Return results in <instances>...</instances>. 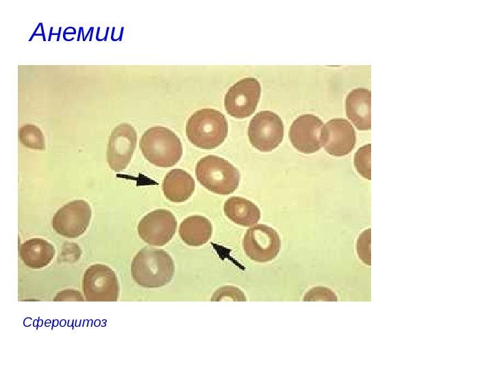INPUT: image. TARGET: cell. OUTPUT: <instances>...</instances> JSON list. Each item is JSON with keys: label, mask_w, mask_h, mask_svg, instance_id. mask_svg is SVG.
I'll return each mask as SVG.
<instances>
[{"label": "cell", "mask_w": 493, "mask_h": 370, "mask_svg": "<svg viewBox=\"0 0 493 370\" xmlns=\"http://www.w3.org/2000/svg\"><path fill=\"white\" fill-rule=\"evenodd\" d=\"M186 132L192 144L201 149H212L225 141L228 123L224 114L218 110L203 108L189 117Z\"/></svg>", "instance_id": "2"}, {"label": "cell", "mask_w": 493, "mask_h": 370, "mask_svg": "<svg viewBox=\"0 0 493 370\" xmlns=\"http://www.w3.org/2000/svg\"><path fill=\"white\" fill-rule=\"evenodd\" d=\"M175 273L171 256L164 249L147 246L134 257L131 273L134 281L144 288H159L168 284Z\"/></svg>", "instance_id": "1"}, {"label": "cell", "mask_w": 493, "mask_h": 370, "mask_svg": "<svg viewBox=\"0 0 493 370\" xmlns=\"http://www.w3.org/2000/svg\"><path fill=\"white\" fill-rule=\"evenodd\" d=\"M371 145L367 144L358 149L354 156V164L357 172L363 177L371 179L370 167Z\"/></svg>", "instance_id": "20"}, {"label": "cell", "mask_w": 493, "mask_h": 370, "mask_svg": "<svg viewBox=\"0 0 493 370\" xmlns=\"http://www.w3.org/2000/svg\"><path fill=\"white\" fill-rule=\"evenodd\" d=\"M345 108L347 117L359 130L371 127V92L365 88L352 90L346 96Z\"/></svg>", "instance_id": "14"}, {"label": "cell", "mask_w": 493, "mask_h": 370, "mask_svg": "<svg viewBox=\"0 0 493 370\" xmlns=\"http://www.w3.org/2000/svg\"><path fill=\"white\" fill-rule=\"evenodd\" d=\"M223 210L228 219L244 227L257 223L261 216L259 208L254 203L240 197L227 199Z\"/></svg>", "instance_id": "18"}, {"label": "cell", "mask_w": 493, "mask_h": 370, "mask_svg": "<svg viewBox=\"0 0 493 370\" xmlns=\"http://www.w3.org/2000/svg\"><path fill=\"white\" fill-rule=\"evenodd\" d=\"M261 86L257 79L245 77L231 86L224 100L227 113L237 119L251 116L260 100Z\"/></svg>", "instance_id": "9"}, {"label": "cell", "mask_w": 493, "mask_h": 370, "mask_svg": "<svg viewBox=\"0 0 493 370\" xmlns=\"http://www.w3.org/2000/svg\"><path fill=\"white\" fill-rule=\"evenodd\" d=\"M197 180L208 190L218 195L233 193L239 186V171L229 162L214 155L202 158L197 164Z\"/></svg>", "instance_id": "4"}, {"label": "cell", "mask_w": 493, "mask_h": 370, "mask_svg": "<svg viewBox=\"0 0 493 370\" xmlns=\"http://www.w3.org/2000/svg\"><path fill=\"white\" fill-rule=\"evenodd\" d=\"M322 120L312 114L298 116L292 123L289 138L292 145L303 153H312L321 148Z\"/></svg>", "instance_id": "13"}, {"label": "cell", "mask_w": 493, "mask_h": 370, "mask_svg": "<svg viewBox=\"0 0 493 370\" xmlns=\"http://www.w3.org/2000/svg\"><path fill=\"white\" fill-rule=\"evenodd\" d=\"M195 182L186 171L175 169L169 171L162 183V190L166 198L170 201L179 203L188 199L192 195Z\"/></svg>", "instance_id": "16"}, {"label": "cell", "mask_w": 493, "mask_h": 370, "mask_svg": "<svg viewBox=\"0 0 493 370\" xmlns=\"http://www.w3.org/2000/svg\"><path fill=\"white\" fill-rule=\"evenodd\" d=\"M140 149L144 157L159 167H170L180 160L183 149L179 137L162 126L149 128L142 136Z\"/></svg>", "instance_id": "3"}, {"label": "cell", "mask_w": 493, "mask_h": 370, "mask_svg": "<svg viewBox=\"0 0 493 370\" xmlns=\"http://www.w3.org/2000/svg\"><path fill=\"white\" fill-rule=\"evenodd\" d=\"M320 140L321 146L328 153L338 157L344 156L353 149L356 134L348 120L334 118L323 125Z\"/></svg>", "instance_id": "12"}, {"label": "cell", "mask_w": 493, "mask_h": 370, "mask_svg": "<svg viewBox=\"0 0 493 370\" xmlns=\"http://www.w3.org/2000/svg\"><path fill=\"white\" fill-rule=\"evenodd\" d=\"M53 301H84V298L78 291L66 289L58 293Z\"/></svg>", "instance_id": "24"}, {"label": "cell", "mask_w": 493, "mask_h": 370, "mask_svg": "<svg viewBox=\"0 0 493 370\" xmlns=\"http://www.w3.org/2000/svg\"><path fill=\"white\" fill-rule=\"evenodd\" d=\"M91 217L92 210L88 202L73 200L57 210L52 219V227L58 234L75 238L86 231Z\"/></svg>", "instance_id": "8"}, {"label": "cell", "mask_w": 493, "mask_h": 370, "mask_svg": "<svg viewBox=\"0 0 493 370\" xmlns=\"http://www.w3.org/2000/svg\"><path fill=\"white\" fill-rule=\"evenodd\" d=\"M179 234L181 240L188 245L201 246L210 239L212 225L205 217L192 215L181 222Z\"/></svg>", "instance_id": "17"}, {"label": "cell", "mask_w": 493, "mask_h": 370, "mask_svg": "<svg viewBox=\"0 0 493 370\" xmlns=\"http://www.w3.org/2000/svg\"><path fill=\"white\" fill-rule=\"evenodd\" d=\"M137 133L127 123L118 125L112 132L107 148V161L115 172L129 164L136 147Z\"/></svg>", "instance_id": "11"}, {"label": "cell", "mask_w": 493, "mask_h": 370, "mask_svg": "<svg viewBox=\"0 0 493 370\" xmlns=\"http://www.w3.org/2000/svg\"><path fill=\"white\" fill-rule=\"evenodd\" d=\"M18 138L21 143L26 147L45 150V139L41 130L34 124H25L18 130Z\"/></svg>", "instance_id": "19"}, {"label": "cell", "mask_w": 493, "mask_h": 370, "mask_svg": "<svg viewBox=\"0 0 493 370\" xmlns=\"http://www.w3.org/2000/svg\"><path fill=\"white\" fill-rule=\"evenodd\" d=\"M303 300L309 301H338L336 293L329 288L318 286L311 288L304 295Z\"/></svg>", "instance_id": "22"}, {"label": "cell", "mask_w": 493, "mask_h": 370, "mask_svg": "<svg viewBox=\"0 0 493 370\" xmlns=\"http://www.w3.org/2000/svg\"><path fill=\"white\" fill-rule=\"evenodd\" d=\"M224 297H230L232 301H246L244 294L238 288L232 286H225L218 288L212 297V301H221Z\"/></svg>", "instance_id": "23"}, {"label": "cell", "mask_w": 493, "mask_h": 370, "mask_svg": "<svg viewBox=\"0 0 493 370\" xmlns=\"http://www.w3.org/2000/svg\"><path fill=\"white\" fill-rule=\"evenodd\" d=\"M370 228L362 232L357 241L356 249L358 257L366 265L371 264L370 260Z\"/></svg>", "instance_id": "21"}, {"label": "cell", "mask_w": 493, "mask_h": 370, "mask_svg": "<svg viewBox=\"0 0 493 370\" xmlns=\"http://www.w3.org/2000/svg\"><path fill=\"white\" fill-rule=\"evenodd\" d=\"M283 123L279 116L270 110L257 113L251 120L248 136L251 144L262 152L273 150L283 137Z\"/></svg>", "instance_id": "5"}, {"label": "cell", "mask_w": 493, "mask_h": 370, "mask_svg": "<svg viewBox=\"0 0 493 370\" xmlns=\"http://www.w3.org/2000/svg\"><path fill=\"white\" fill-rule=\"evenodd\" d=\"M242 245L250 259L256 262L265 263L278 255L281 249V239L273 227L264 224H257L247 230Z\"/></svg>", "instance_id": "7"}, {"label": "cell", "mask_w": 493, "mask_h": 370, "mask_svg": "<svg viewBox=\"0 0 493 370\" xmlns=\"http://www.w3.org/2000/svg\"><path fill=\"white\" fill-rule=\"evenodd\" d=\"M177 226V219L170 211L157 209L140 219L138 232L140 237L147 244L163 246L172 239Z\"/></svg>", "instance_id": "10"}, {"label": "cell", "mask_w": 493, "mask_h": 370, "mask_svg": "<svg viewBox=\"0 0 493 370\" xmlns=\"http://www.w3.org/2000/svg\"><path fill=\"white\" fill-rule=\"evenodd\" d=\"M55 254L53 245L41 238L27 240L19 246V256L24 264L38 269L47 266Z\"/></svg>", "instance_id": "15"}, {"label": "cell", "mask_w": 493, "mask_h": 370, "mask_svg": "<svg viewBox=\"0 0 493 370\" xmlns=\"http://www.w3.org/2000/svg\"><path fill=\"white\" fill-rule=\"evenodd\" d=\"M119 290L117 276L110 267L95 264L86 270L83 278V291L87 301H116Z\"/></svg>", "instance_id": "6"}]
</instances>
